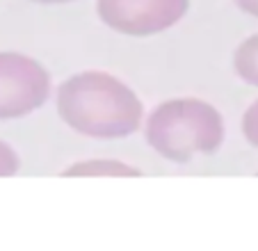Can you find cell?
I'll return each mask as SVG.
<instances>
[{
	"mask_svg": "<svg viewBox=\"0 0 258 251\" xmlns=\"http://www.w3.org/2000/svg\"><path fill=\"white\" fill-rule=\"evenodd\" d=\"M59 116L87 137H126L142 123V103L121 80L101 71L69 78L57 92Z\"/></svg>",
	"mask_w": 258,
	"mask_h": 251,
	"instance_id": "1",
	"label": "cell"
},
{
	"mask_svg": "<svg viewBox=\"0 0 258 251\" xmlns=\"http://www.w3.org/2000/svg\"><path fill=\"white\" fill-rule=\"evenodd\" d=\"M67 176H140V171L121 162L96 160V162H83L78 167H71L67 169Z\"/></svg>",
	"mask_w": 258,
	"mask_h": 251,
	"instance_id": "6",
	"label": "cell"
},
{
	"mask_svg": "<svg viewBox=\"0 0 258 251\" xmlns=\"http://www.w3.org/2000/svg\"><path fill=\"white\" fill-rule=\"evenodd\" d=\"M32 3H46V5H55V3H71V0H32Z\"/></svg>",
	"mask_w": 258,
	"mask_h": 251,
	"instance_id": "10",
	"label": "cell"
},
{
	"mask_svg": "<svg viewBox=\"0 0 258 251\" xmlns=\"http://www.w3.org/2000/svg\"><path fill=\"white\" fill-rule=\"evenodd\" d=\"M50 92L48 71L37 59L0 53V119H19L41 107Z\"/></svg>",
	"mask_w": 258,
	"mask_h": 251,
	"instance_id": "3",
	"label": "cell"
},
{
	"mask_svg": "<svg viewBox=\"0 0 258 251\" xmlns=\"http://www.w3.org/2000/svg\"><path fill=\"white\" fill-rule=\"evenodd\" d=\"M235 5L249 16H256L258 19V0H233Z\"/></svg>",
	"mask_w": 258,
	"mask_h": 251,
	"instance_id": "9",
	"label": "cell"
},
{
	"mask_svg": "<svg viewBox=\"0 0 258 251\" xmlns=\"http://www.w3.org/2000/svg\"><path fill=\"white\" fill-rule=\"evenodd\" d=\"M190 0H98V16L105 25L131 37H149L176 25Z\"/></svg>",
	"mask_w": 258,
	"mask_h": 251,
	"instance_id": "4",
	"label": "cell"
},
{
	"mask_svg": "<svg viewBox=\"0 0 258 251\" xmlns=\"http://www.w3.org/2000/svg\"><path fill=\"white\" fill-rule=\"evenodd\" d=\"M146 142L171 162H190L197 153H213L224 142V121L213 105L176 98L158 105L146 121Z\"/></svg>",
	"mask_w": 258,
	"mask_h": 251,
	"instance_id": "2",
	"label": "cell"
},
{
	"mask_svg": "<svg viewBox=\"0 0 258 251\" xmlns=\"http://www.w3.org/2000/svg\"><path fill=\"white\" fill-rule=\"evenodd\" d=\"M242 131H244V137H247L249 144L258 149V101H253L251 105H249V110L244 112Z\"/></svg>",
	"mask_w": 258,
	"mask_h": 251,
	"instance_id": "7",
	"label": "cell"
},
{
	"mask_svg": "<svg viewBox=\"0 0 258 251\" xmlns=\"http://www.w3.org/2000/svg\"><path fill=\"white\" fill-rule=\"evenodd\" d=\"M16 171H19V155L5 142H0V176H14Z\"/></svg>",
	"mask_w": 258,
	"mask_h": 251,
	"instance_id": "8",
	"label": "cell"
},
{
	"mask_svg": "<svg viewBox=\"0 0 258 251\" xmlns=\"http://www.w3.org/2000/svg\"><path fill=\"white\" fill-rule=\"evenodd\" d=\"M233 67H235V73L244 82L258 87V34H253L244 44H240V48L235 50Z\"/></svg>",
	"mask_w": 258,
	"mask_h": 251,
	"instance_id": "5",
	"label": "cell"
}]
</instances>
